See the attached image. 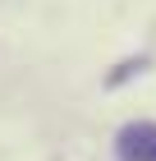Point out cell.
Here are the masks:
<instances>
[{"mask_svg": "<svg viewBox=\"0 0 156 161\" xmlns=\"http://www.w3.org/2000/svg\"><path fill=\"white\" fill-rule=\"evenodd\" d=\"M115 147L120 161H156V124H124Z\"/></svg>", "mask_w": 156, "mask_h": 161, "instance_id": "obj_1", "label": "cell"}]
</instances>
